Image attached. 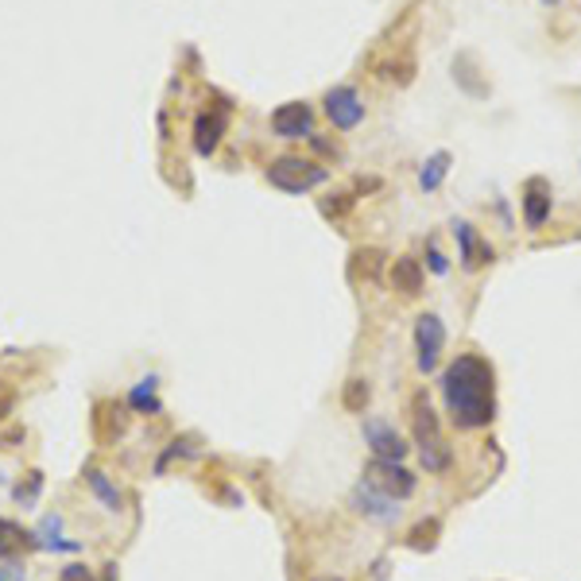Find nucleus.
Returning a JSON list of instances; mask_svg holds the SVG:
<instances>
[{
	"instance_id": "nucleus-23",
	"label": "nucleus",
	"mask_w": 581,
	"mask_h": 581,
	"mask_svg": "<svg viewBox=\"0 0 581 581\" xmlns=\"http://www.w3.org/2000/svg\"><path fill=\"white\" fill-rule=\"evenodd\" d=\"M435 535H438V523L430 520V523H422V527H415V535H411V546H435Z\"/></svg>"
},
{
	"instance_id": "nucleus-4",
	"label": "nucleus",
	"mask_w": 581,
	"mask_h": 581,
	"mask_svg": "<svg viewBox=\"0 0 581 581\" xmlns=\"http://www.w3.org/2000/svg\"><path fill=\"white\" fill-rule=\"evenodd\" d=\"M349 508L365 520H376V523H396L399 520V500L388 496L384 489H376L373 481H361L353 492H349Z\"/></svg>"
},
{
	"instance_id": "nucleus-22",
	"label": "nucleus",
	"mask_w": 581,
	"mask_h": 581,
	"mask_svg": "<svg viewBox=\"0 0 581 581\" xmlns=\"http://www.w3.org/2000/svg\"><path fill=\"white\" fill-rule=\"evenodd\" d=\"M353 260L361 263V271H365L368 279H376V276H380V260H384V252H376V248H361Z\"/></svg>"
},
{
	"instance_id": "nucleus-18",
	"label": "nucleus",
	"mask_w": 581,
	"mask_h": 581,
	"mask_svg": "<svg viewBox=\"0 0 581 581\" xmlns=\"http://www.w3.org/2000/svg\"><path fill=\"white\" fill-rule=\"evenodd\" d=\"M129 404L136 407V411H160V399H155V376H147V380H140V384L132 388V396H129Z\"/></svg>"
},
{
	"instance_id": "nucleus-29",
	"label": "nucleus",
	"mask_w": 581,
	"mask_h": 581,
	"mask_svg": "<svg viewBox=\"0 0 581 581\" xmlns=\"http://www.w3.org/2000/svg\"><path fill=\"white\" fill-rule=\"evenodd\" d=\"M113 577H116V566H105V577L101 581H113Z\"/></svg>"
},
{
	"instance_id": "nucleus-2",
	"label": "nucleus",
	"mask_w": 581,
	"mask_h": 581,
	"mask_svg": "<svg viewBox=\"0 0 581 581\" xmlns=\"http://www.w3.org/2000/svg\"><path fill=\"white\" fill-rule=\"evenodd\" d=\"M415 446H419V458H422V469L427 473H446L453 465V453L446 446L438 430V415L430 411L427 396H415Z\"/></svg>"
},
{
	"instance_id": "nucleus-21",
	"label": "nucleus",
	"mask_w": 581,
	"mask_h": 581,
	"mask_svg": "<svg viewBox=\"0 0 581 581\" xmlns=\"http://www.w3.org/2000/svg\"><path fill=\"white\" fill-rule=\"evenodd\" d=\"M368 396H373V392H368L365 380H349V384H345V407L349 411H365Z\"/></svg>"
},
{
	"instance_id": "nucleus-20",
	"label": "nucleus",
	"mask_w": 581,
	"mask_h": 581,
	"mask_svg": "<svg viewBox=\"0 0 581 581\" xmlns=\"http://www.w3.org/2000/svg\"><path fill=\"white\" fill-rule=\"evenodd\" d=\"M411 74H415V62H411V59H404V62H384V67H380V78L396 82V86H407Z\"/></svg>"
},
{
	"instance_id": "nucleus-26",
	"label": "nucleus",
	"mask_w": 581,
	"mask_h": 581,
	"mask_svg": "<svg viewBox=\"0 0 581 581\" xmlns=\"http://www.w3.org/2000/svg\"><path fill=\"white\" fill-rule=\"evenodd\" d=\"M62 581H93V574H90L86 566H78V562H74V566L62 569Z\"/></svg>"
},
{
	"instance_id": "nucleus-10",
	"label": "nucleus",
	"mask_w": 581,
	"mask_h": 581,
	"mask_svg": "<svg viewBox=\"0 0 581 581\" xmlns=\"http://www.w3.org/2000/svg\"><path fill=\"white\" fill-rule=\"evenodd\" d=\"M376 489H384L388 496H396V500H407L411 492H415V477H411V469H404L399 461H373V477Z\"/></svg>"
},
{
	"instance_id": "nucleus-14",
	"label": "nucleus",
	"mask_w": 581,
	"mask_h": 581,
	"mask_svg": "<svg viewBox=\"0 0 581 581\" xmlns=\"http://www.w3.org/2000/svg\"><path fill=\"white\" fill-rule=\"evenodd\" d=\"M86 484H90L93 496H98V500H101L109 512H121V504H124V500H121V492H116V484H113L109 477H105L101 469H86Z\"/></svg>"
},
{
	"instance_id": "nucleus-25",
	"label": "nucleus",
	"mask_w": 581,
	"mask_h": 581,
	"mask_svg": "<svg viewBox=\"0 0 581 581\" xmlns=\"http://www.w3.org/2000/svg\"><path fill=\"white\" fill-rule=\"evenodd\" d=\"M345 209H353V198H349V194H337V202H322V214H334V217H342Z\"/></svg>"
},
{
	"instance_id": "nucleus-27",
	"label": "nucleus",
	"mask_w": 581,
	"mask_h": 581,
	"mask_svg": "<svg viewBox=\"0 0 581 581\" xmlns=\"http://www.w3.org/2000/svg\"><path fill=\"white\" fill-rule=\"evenodd\" d=\"M0 581H24V569L20 566H0Z\"/></svg>"
},
{
	"instance_id": "nucleus-8",
	"label": "nucleus",
	"mask_w": 581,
	"mask_h": 581,
	"mask_svg": "<svg viewBox=\"0 0 581 581\" xmlns=\"http://www.w3.org/2000/svg\"><path fill=\"white\" fill-rule=\"evenodd\" d=\"M365 442L376 461H404V453H407L404 438H399L396 427L384 419H365Z\"/></svg>"
},
{
	"instance_id": "nucleus-15",
	"label": "nucleus",
	"mask_w": 581,
	"mask_h": 581,
	"mask_svg": "<svg viewBox=\"0 0 581 581\" xmlns=\"http://www.w3.org/2000/svg\"><path fill=\"white\" fill-rule=\"evenodd\" d=\"M446 175H450V152H435L427 163H422V171H419V186H422V190H438Z\"/></svg>"
},
{
	"instance_id": "nucleus-28",
	"label": "nucleus",
	"mask_w": 581,
	"mask_h": 581,
	"mask_svg": "<svg viewBox=\"0 0 581 581\" xmlns=\"http://www.w3.org/2000/svg\"><path fill=\"white\" fill-rule=\"evenodd\" d=\"M310 144L318 147L322 155H337V144H330V140H322V136H310Z\"/></svg>"
},
{
	"instance_id": "nucleus-1",
	"label": "nucleus",
	"mask_w": 581,
	"mask_h": 581,
	"mask_svg": "<svg viewBox=\"0 0 581 581\" xmlns=\"http://www.w3.org/2000/svg\"><path fill=\"white\" fill-rule=\"evenodd\" d=\"M492 392H496L492 365L481 361V357H473V353H461L458 361L446 368V376H442V396H446L450 419L458 422L461 430L489 427L492 415H496Z\"/></svg>"
},
{
	"instance_id": "nucleus-12",
	"label": "nucleus",
	"mask_w": 581,
	"mask_h": 581,
	"mask_svg": "<svg viewBox=\"0 0 581 581\" xmlns=\"http://www.w3.org/2000/svg\"><path fill=\"white\" fill-rule=\"evenodd\" d=\"M221 132H225V113H202L194 121V147L198 155H214L221 144Z\"/></svg>"
},
{
	"instance_id": "nucleus-3",
	"label": "nucleus",
	"mask_w": 581,
	"mask_h": 581,
	"mask_svg": "<svg viewBox=\"0 0 581 581\" xmlns=\"http://www.w3.org/2000/svg\"><path fill=\"white\" fill-rule=\"evenodd\" d=\"M330 178V171L310 160H299V155H283V160H276L268 167V183L287 190V194H306V190H314L318 183H326Z\"/></svg>"
},
{
	"instance_id": "nucleus-6",
	"label": "nucleus",
	"mask_w": 581,
	"mask_h": 581,
	"mask_svg": "<svg viewBox=\"0 0 581 581\" xmlns=\"http://www.w3.org/2000/svg\"><path fill=\"white\" fill-rule=\"evenodd\" d=\"M442 345H446V326H442L438 314H422L415 322V349H419V368L422 373H435Z\"/></svg>"
},
{
	"instance_id": "nucleus-24",
	"label": "nucleus",
	"mask_w": 581,
	"mask_h": 581,
	"mask_svg": "<svg viewBox=\"0 0 581 581\" xmlns=\"http://www.w3.org/2000/svg\"><path fill=\"white\" fill-rule=\"evenodd\" d=\"M427 260H430V271H435V276H446V271H450V260L442 256V252H438L435 245L427 248Z\"/></svg>"
},
{
	"instance_id": "nucleus-5",
	"label": "nucleus",
	"mask_w": 581,
	"mask_h": 581,
	"mask_svg": "<svg viewBox=\"0 0 581 581\" xmlns=\"http://www.w3.org/2000/svg\"><path fill=\"white\" fill-rule=\"evenodd\" d=\"M326 116L334 121V129L353 132L357 124L365 121V101H361V93H357L353 86H334L330 93H326Z\"/></svg>"
},
{
	"instance_id": "nucleus-9",
	"label": "nucleus",
	"mask_w": 581,
	"mask_h": 581,
	"mask_svg": "<svg viewBox=\"0 0 581 581\" xmlns=\"http://www.w3.org/2000/svg\"><path fill=\"white\" fill-rule=\"evenodd\" d=\"M453 237H458V245H461V268L465 271H477V268H484V263L496 260L492 245H484L469 221H453Z\"/></svg>"
},
{
	"instance_id": "nucleus-13",
	"label": "nucleus",
	"mask_w": 581,
	"mask_h": 581,
	"mask_svg": "<svg viewBox=\"0 0 581 581\" xmlns=\"http://www.w3.org/2000/svg\"><path fill=\"white\" fill-rule=\"evenodd\" d=\"M422 263L415 260V256H399L396 263H392V287L399 291V294H407V299H415V294L422 291Z\"/></svg>"
},
{
	"instance_id": "nucleus-16",
	"label": "nucleus",
	"mask_w": 581,
	"mask_h": 581,
	"mask_svg": "<svg viewBox=\"0 0 581 581\" xmlns=\"http://www.w3.org/2000/svg\"><path fill=\"white\" fill-rule=\"evenodd\" d=\"M59 531H62V520L59 515H47L35 531V546H47V551H78V543H62Z\"/></svg>"
},
{
	"instance_id": "nucleus-7",
	"label": "nucleus",
	"mask_w": 581,
	"mask_h": 581,
	"mask_svg": "<svg viewBox=\"0 0 581 581\" xmlns=\"http://www.w3.org/2000/svg\"><path fill=\"white\" fill-rule=\"evenodd\" d=\"M271 129L283 140H302V136H314V113L306 101H287L271 113Z\"/></svg>"
},
{
	"instance_id": "nucleus-17",
	"label": "nucleus",
	"mask_w": 581,
	"mask_h": 581,
	"mask_svg": "<svg viewBox=\"0 0 581 581\" xmlns=\"http://www.w3.org/2000/svg\"><path fill=\"white\" fill-rule=\"evenodd\" d=\"M35 546V535H24L12 520H0V558H12L20 546Z\"/></svg>"
},
{
	"instance_id": "nucleus-30",
	"label": "nucleus",
	"mask_w": 581,
	"mask_h": 581,
	"mask_svg": "<svg viewBox=\"0 0 581 581\" xmlns=\"http://www.w3.org/2000/svg\"><path fill=\"white\" fill-rule=\"evenodd\" d=\"M546 4H558V0H546Z\"/></svg>"
},
{
	"instance_id": "nucleus-19",
	"label": "nucleus",
	"mask_w": 581,
	"mask_h": 581,
	"mask_svg": "<svg viewBox=\"0 0 581 581\" xmlns=\"http://www.w3.org/2000/svg\"><path fill=\"white\" fill-rule=\"evenodd\" d=\"M39 492H43V473H27V481L24 484H16V504H24V508H27V504H35L39 500Z\"/></svg>"
},
{
	"instance_id": "nucleus-11",
	"label": "nucleus",
	"mask_w": 581,
	"mask_h": 581,
	"mask_svg": "<svg viewBox=\"0 0 581 581\" xmlns=\"http://www.w3.org/2000/svg\"><path fill=\"white\" fill-rule=\"evenodd\" d=\"M546 217H551V190H546L543 178H531L527 183V198H523V221L527 229H543Z\"/></svg>"
}]
</instances>
